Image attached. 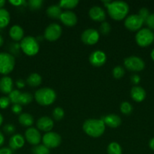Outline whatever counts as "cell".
I'll return each instance as SVG.
<instances>
[{
	"label": "cell",
	"mask_w": 154,
	"mask_h": 154,
	"mask_svg": "<svg viewBox=\"0 0 154 154\" xmlns=\"http://www.w3.org/2000/svg\"><path fill=\"white\" fill-rule=\"evenodd\" d=\"M12 112L14 113V114H21V111H22V107H21V105L20 104H14L13 106L11 108Z\"/></svg>",
	"instance_id": "cell-40"
},
{
	"label": "cell",
	"mask_w": 154,
	"mask_h": 154,
	"mask_svg": "<svg viewBox=\"0 0 154 154\" xmlns=\"http://www.w3.org/2000/svg\"><path fill=\"white\" fill-rule=\"evenodd\" d=\"M151 58L154 61V49L151 51Z\"/></svg>",
	"instance_id": "cell-48"
},
{
	"label": "cell",
	"mask_w": 154,
	"mask_h": 154,
	"mask_svg": "<svg viewBox=\"0 0 154 154\" xmlns=\"http://www.w3.org/2000/svg\"><path fill=\"white\" fill-rule=\"evenodd\" d=\"M144 21L138 14H131L125 20V26L130 31H137L143 26Z\"/></svg>",
	"instance_id": "cell-10"
},
{
	"label": "cell",
	"mask_w": 154,
	"mask_h": 154,
	"mask_svg": "<svg viewBox=\"0 0 154 154\" xmlns=\"http://www.w3.org/2000/svg\"><path fill=\"white\" fill-rule=\"evenodd\" d=\"M149 147H150L151 150H154V138H151L150 141H149Z\"/></svg>",
	"instance_id": "cell-45"
},
{
	"label": "cell",
	"mask_w": 154,
	"mask_h": 154,
	"mask_svg": "<svg viewBox=\"0 0 154 154\" xmlns=\"http://www.w3.org/2000/svg\"><path fill=\"white\" fill-rule=\"evenodd\" d=\"M104 3L107 8L110 17L116 20H122L129 11V6L125 2L107 1L104 2Z\"/></svg>",
	"instance_id": "cell-1"
},
{
	"label": "cell",
	"mask_w": 154,
	"mask_h": 154,
	"mask_svg": "<svg viewBox=\"0 0 154 154\" xmlns=\"http://www.w3.org/2000/svg\"><path fill=\"white\" fill-rule=\"evenodd\" d=\"M20 47L23 52L27 56H35L39 51V45L37 39L33 36H26L20 43Z\"/></svg>",
	"instance_id": "cell-4"
},
{
	"label": "cell",
	"mask_w": 154,
	"mask_h": 154,
	"mask_svg": "<svg viewBox=\"0 0 154 154\" xmlns=\"http://www.w3.org/2000/svg\"><path fill=\"white\" fill-rule=\"evenodd\" d=\"M18 120L22 126H27V127H30L34 123V119H33V116L28 113H22L20 114Z\"/></svg>",
	"instance_id": "cell-23"
},
{
	"label": "cell",
	"mask_w": 154,
	"mask_h": 154,
	"mask_svg": "<svg viewBox=\"0 0 154 154\" xmlns=\"http://www.w3.org/2000/svg\"><path fill=\"white\" fill-rule=\"evenodd\" d=\"M21 93L19 90H14L9 93L8 98L10 99L11 102H12L13 104H19V98L21 96Z\"/></svg>",
	"instance_id": "cell-32"
},
{
	"label": "cell",
	"mask_w": 154,
	"mask_h": 154,
	"mask_svg": "<svg viewBox=\"0 0 154 154\" xmlns=\"http://www.w3.org/2000/svg\"><path fill=\"white\" fill-rule=\"evenodd\" d=\"M37 128L43 132H51L54 126V121L49 117H42L37 120Z\"/></svg>",
	"instance_id": "cell-16"
},
{
	"label": "cell",
	"mask_w": 154,
	"mask_h": 154,
	"mask_svg": "<svg viewBox=\"0 0 154 154\" xmlns=\"http://www.w3.org/2000/svg\"><path fill=\"white\" fill-rule=\"evenodd\" d=\"M3 42H4V41H3L2 37V36L0 35V47H1L2 45H3Z\"/></svg>",
	"instance_id": "cell-49"
},
{
	"label": "cell",
	"mask_w": 154,
	"mask_h": 154,
	"mask_svg": "<svg viewBox=\"0 0 154 154\" xmlns=\"http://www.w3.org/2000/svg\"><path fill=\"white\" fill-rule=\"evenodd\" d=\"M5 4V0H0V8H2Z\"/></svg>",
	"instance_id": "cell-47"
},
{
	"label": "cell",
	"mask_w": 154,
	"mask_h": 154,
	"mask_svg": "<svg viewBox=\"0 0 154 154\" xmlns=\"http://www.w3.org/2000/svg\"><path fill=\"white\" fill-rule=\"evenodd\" d=\"M11 103V101L8 97L3 96L0 98V108L1 109H5L9 106Z\"/></svg>",
	"instance_id": "cell-36"
},
{
	"label": "cell",
	"mask_w": 154,
	"mask_h": 154,
	"mask_svg": "<svg viewBox=\"0 0 154 154\" xmlns=\"http://www.w3.org/2000/svg\"><path fill=\"white\" fill-rule=\"evenodd\" d=\"M42 142L45 147L49 148H55L58 147L61 142V137L59 134L54 132H46L42 137Z\"/></svg>",
	"instance_id": "cell-9"
},
{
	"label": "cell",
	"mask_w": 154,
	"mask_h": 154,
	"mask_svg": "<svg viewBox=\"0 0 154 154\" xmlns=\"http://www.w3.org/2000/svg\"><path fill=\"white\" fill-rule=\"evenodd\" d=\"M13 90V81L10 77L5 76L0 79V91L9 94Z\"/></svg>",
	"instance_id": "cell-19"
},
{
	"label": "cell",
	"mask_w": 154,
	"mask_h": 154,
	"mask_svg": "<svg viewBox=\"0 0 154 154\" xmlns=\"http://www.w3.org/2000/svg\"><path fill=\"white\" fill-rule=\"evenodd\" d=\"M135 41L139 46H149L154 41V33L149 29H141L136 34Z\"/></svg>",
	"instance_id": "cell-6"
},
{
	"label": "cell",
	"mask_w": 154,
	"mask_h": 154,
	"mask_svg": "<svg viewBox=\"0 0 154 154\" xmlns=\"http://www.w3.org/2000/svg\"><path fill=\"white\" fill-rule=\"evenodd\" d=\"M103 122L104 123L105 126L107 125V126L110 128H116L121 124L122 120L120 117L115 114H110L108 115H106L101 118Z\"/></svg>",
	"instance_id": "cell-17"
},
{
	"label": "cell",
	"mask_w": 154,
	"mask_h": 154,
	"mask_svg": "<svg viewBox=\"0 0 154 154\" xmlns=\"http://www.w3.org/2000/svg\"><path fill=\"white\" fill-rule=\"evenodd\" d=\"M108 154H122V150L121 146L117 142H111L107 147Z\"/></svg>",
	"instance_id": "cell-26"
},
{
	"label": "cell",
	"mask_w": 154,
	"mask_h": 154,
	"mask_svg": "<svg viewBox=\"0 0 154 154\" xmlns=\"http://www.w3.org/2000/svg\"><path fill=\"white\" fill-rule=\"evenodd\" d=\"M2 122H3V117H2V114H0V126L2 125Z\"/></svg>",
	"instance_id": "cell-50"
},
{
	"label": "cell",
	"mask_w": 154,
	"mask_h": 154,
	"mask_svg": "<svg viewBox=\"0 0 154 154\" xmlns=\"http://www.w3.org/2000/svg\"><path fill=\"white\" fill-rule=\"evenodd\" d=\"M10 14L6 9L0 8V29L5 28L10 23Z\"/></svg>",
	"instance_id": "cell-24"
},
{
	"label": "cell",
	"mask_w": 154,
	"mask_h": 154,
	"mask_svg": "<svg viewBox=\"0 0 154 154\" xmlns=\"http://www.w3.org/2000/svg\"><path fill=\"white\" fill-rule=\"evenodd\" d=\"M26 140L32 145L36 146L39 144L42 136L38 129L33 127H29L25 132Z\"/></svg>",
	"instance_id": "cell-12"
},
{
	"label": "cell",
	"mask_w": 154,
	"mask_h": 154,
	"mask_svg": "<svg viewBox=\"0 0 154 154\" xmlns=\"http://www.w3.org/2000/svg\"><path fill=\"white\" fill-rule=\"evenodd\" d=\"M9 2L14 6H20L26 4V1L24 0H10Z\"/></svg>",
	"instance_id": "cell-41"
},
{
	"label": "cell",
	"mask_w": 154,
	"mask_h": 154,
	"mask_svg": "<svg viewBox=\"0 0 154 154\" xmlns=\"http://www.w3.org/2000/svg\"><path fill=\"white\" fill-rule=\"evenodd\" d=\"M33 99V96L31 93H21L19 98V104L21 105H26L31 103Z\"/></svg>",
	"instance_id": "cell-27"
},
{
	"label": "cell",
	"mask_w": 154,
	"mask_h": 154,
	"mask_svg": "<svg viewBox=\"0 0 154 154\" xmlns=\"http://www.w3.org/2000/svg\"><path fill=\"white\" fill-rule=\"evenodd\" d=\"M42 83V77L37 73H33L27 78V84L30 87H36Z\"/></svg>",
	"instance_id": "cell-25"
},
{
	"label": "cell",
	"mask_w": 154,
	"mask_h": 154,
	"mask_svg": "<svg viewBox=\"0 0 154 154\" xmlns=\"http://www.w3.org/2000/svg\"><path fill=\"white\" fill-rule=\"evenodd\" d=\"M82 129L89 136L98 138L104 134L105 131V124L101 119H88L84 122Z\"/></svg>",
	"instance_id": "cell-2"
},
{
	"label": "cell",
	"mask_w": 154,
	"mask_h": 154,
	"mask_svg": "<svg viewBox=\"0 0 154 154\" xmlns=\"http://www.w3.org/2000/svg\"><path fill=\"white\" fill-rule=\"evenodd\" d=\"M120 110H121V112H122V114L128 115V114H130L131 112H132L133 107L129 102H123L120 105Z\"/></svg>",
	"instance_id": "cell-31"
},
{
	"label": "cell",
	"mask_w": 154,
	"mask_h": 154,
	"mask_svg": "<svg viewBox=\"0 0 154 154\" xmlns=\"http://www.w3.org/2000/svg\"><path fill=\"white\" fill-rule=\"evenodd\" d=\"M60 20L64 25L67 26H73L77 23V16L75 13L70 11H66L62 12Z\"/></svg>",
	"instance_id": "cell-14"
},
{
	"label": "cell",
	"mask_w": 154,
	"mask_h": 154,
	"mask_svg": "<svg viewBox=\"0 0 154 154\" xmlns=\"http://www.w3.org/2000/svg\"><path fill=\"white\" fill-rule=\"evenodd\" d=\"M16 86L18 87V88L19 89L24 88V87H25V82H24L22 79H18V81H16Z\"/></svg>",
	"instance_id": "cell-43"
},
{
	"label": "cell",
	"mask_w": 154,
	"mask_h": 154,
	"mask_svg": "<svg viewBox=\"0 0 154 154\" xmlns=\"http://www.w3.org/2000/svg\"><path fill=\"white\" fill-rule=\"evenodd\" d=\"M88 14L91 19L95 21H98V22L104 21L106 18V12L104 11V9L97 5L91 8Z\"/></svg>",
	"instance_id": "cell-15"
},
{
	"label": "cell",
	"mask_w": 154,
	"mask_h": 154,
	"mask_svg": "<svg viewBox=\"0 0 154 154\" xmlns=\"http://www.w3.org/2000/svg\"><path fill=\"white\" fill-rule=\"evenodd\" d=\"M15 66V59L8 53H0V74L8 75L13 71Z\"/></svg>",
	"instance_id": "cell-5"
},
{
	"label": "cell",
	"mask_w": 154,
	"mask_h": 154,
	"mask_svg": "<svg viewBox=\"0 0 154 154\" xmlns=\"http://www.w3.org/2000/svg\"><path fill=\"white\" fill-rule=\"evenodd\" d=\"M62 33V28L59 24L51 23L46 27L44 32V38L50 42L57 40Z\"/></svg>",
	"instance_id": "cell-8"
},
{
	"label": "cell",
	"mask_w": 154,
	"mask_h": 154,
	"mask_svg": "<svg viewBox=\"0 0 154 154\" xmlns=\"http://www.w3.org/2000/svg\"><path fill=\"white\" fill-rule=\"evenodd\" d=\"M33 154H49L50 150L44 144H38L32 149Z\"/></svg>",
	"instance_id": "cell-29"
},
{
	"label": "cell",
	"mask_w": 154,
	"mask_h": 154,
	"mask_svg": "<svg viewBox=\"0 0 154 154\" xmlns=\"http://www.w3.org/2000/svg\"><path fill=\"white\" fill-rule=\"evenodd\" d=\"M111 30V26H110V23L107 22H104L101 23L100 26V32L102 33L103 35H107Z\"/></svg>",
	"instance_id": "cell-35"
},
{
	"label": "cell",
	"mask_w": 154,
	"mask_h": 154,
	"mask_svg": "<svg viewBox=\"0 0 154 154\" xmlns=\"http://www.w3.org/2000/svg\"><path fill=\"white\" fill-rule=\"evenodd\" d=\"M125 75V69L120 66H117L113 69V75L116 79H120Z\"/></svg>",
	"instance_id": "cell-33"
},
{
	"label": "cell",
	"mask_w": 154,
	"mask_h": 154,
	"mask_svg": "<svg viewBox=\"0 0 154 154\" xmlns=\"http://www.w3.org/2000/svg\"><path fill=\"white\" fill-rule=\"evenodd\" d=\"M3 130L6 134L11 135V134H13L15 132L16 129H15V126L13 124H6L3 127Z\"/></svg>",
	"instance_id": "cell-39"
},
{
	"label": "cell",
	"mask_w": 154,
	"mask_h": 154,
	"mask_svg": "<svg viewBox=\"0 0 154 154\" xmlns=\"http://www.w3.org/2000/svg\"><path fill=\"white\" fill-rule=\"evenodd\" d=\"M46 14L49 17L53 19H60L62 14L61 8L59 6V5H51L47 8Z\"/></svg>",
	"instance_id": "cell-22"
},
{
	"label": "cell",
	"mask_w": 154,
	"mask_h": 154,
	"mask_svg": "<svg viewBox=\"0 0 154 154\" xmlns=\"http://www.w3.org/2000/svg\"><path fill=\"white\" fill-rule=\"evenodd\" d=\"M131 81L132 84H137L140 81V78L138 75H133L131 76Z\"/></svg>",
	"instance_id": "cell-42"
},
{
	"label": "cell",
	"mask_w": 154,
	"mask_h": 154,
	"mask_svg": "<svg viewBox=\"0 0 154 154\" xmlns=\"http://www.w3.org/2000/svg\"><path fill=\"white\" fill-rule=\"evenodd\" d=\"M24 29H23L22 27L18 25L13 26L10 29V30H9V35H10V37L13 40L16 41V42L22 40L24 38Z\"/></svg>",
	"instance_id": "cell-21"
},
{
	"label": "cell",
	"mask_w": 154,
	"mask_h": 154,
	"mask_svg": "<svg viewBox=\"0 0 154 154\" xmlns=\"http://www.w3.org/2000/svg\"><path fill=\"white\" fill-rule=\"evenodd\" d=\"M107 61V56L105 53L101 51H95L91 54L89 57V62L95 67L102 66Z\"/></svg>",
	"instance_id": "cell-13"
},
{
	"label": "cell",
	"mask_w": 154,
	"mask_h": 154,
	"mask_svg": "<svg viewBox=\"0 0 154 154\" xmlns=\"http://www.w3.org/2000/svg\"><path fill=\"white\" fill-rule=\"evenodd\" d=\"M24 137L20 134H15L9 140V146L12 150H18V149L21 148L24 145Z\"/></svg>",
	"instance_id": "cell-20"
},
{
	"label": "cell",
	"mask_w": 154,
	"mask_h": 154,
	"mask_svg": "<svg viewBox=\"0 0 154 154\" xmlns=\"http://www.w3.org/2000/svg\"><path fill=\"white\" fill-rule=\"evenodd\" d=\"M52 115L54 120H57V121H60V120H61L63 118V117H64V111H63V108H60V107H57V108H54V111H53Z\"/></svg>",
	"instance_id": "cell-30"
},
{
	"label": "cell",
	"mask_w": 154,
	"mask_h": 154,
	"mask_svg": "<svg viewBox=\"0 0 154 154\" xmlns=\"http://www.w3.org/2000/svg\"><path fill=\"white\" fill-rule=\"evenodd\" d=\"M42 4H43V1L42 0H30L28 2L29 6H30V8L32 10H37V9H39L42 7Z\"/></svg>",
	"instance_id": "cell-34"
},
{
	"label": "cell",
	"mask_w": 154,
	"mask_h": 154,
	"mask_svg": "<svg viewBox=\"0 0 154 154\" xmlns=\"http://www.w3.org/2000/svg\"><path fill=\"white\" fill-rule=\"evenodd\" d=\"M149 14H149V10H148L147 8H140V11H139L138 15L143 19L144 23L145 21L146 20V19L148 18V17L149 16Z\"/></svg>",
	"instance_id": "cell-37"
},
{
	"label": "cell",
	"mask_w": 154,
	"mask_h": 154,
	"mask_svg": "<svg viewBox=\"0 0 154 154\" xmlns=\"http://www.w3.org/2000/svg\"><path fill=\"white\" fill-rule=\"evenodd\" d=\"M0 154H12V151L10 148L3 147L0 149Z\"/></svg>",
	"instance_id": "cell-44"
},
{
	"label": "cell",
	"mask_w": 154,
	"mask_h": 154,
	"mask_svg": "<svg viewBox=\"0 0 154 154\" xmlns=\"http://www.w3.org/2000/svg\"><path fill=\"white\" fill-rule=\"evenodd\" d=\"M149 29H154V13L150 14L146 20L145 21Z\"/></svg>",
	"instance_id": "cell-38"
},
{
	"label": "cell",
	"mask_w": 154,
	"mask_h": 154,
	"mask_svg": "<svg viewBox=\"0 0 154 154\" xmlns=\"http://www.w3.org/2000/svg\"><path fill=\"white\" fill-rule=\"evenodd\" d=\"M4 141H5L4 135H3V134L2 133L1 131H0V147L4 144Z\"/></svg>",
	"instance_id": "cell-46"
},
{
	"label": "cell",
	"mask_w": 154,
	"mask_h": 154,
	"mask_svg": "<svg viewBox=\"0 0 154 154\" xmlns=\"http://www.w3.org/2000/svg\"><path fill=\"white\" fill-rule=\"evenodd\" d=\"M124 66L132 72H140L145 68V63L140 57L132 56L124 60Z\"/></svg>",
	"instance_id": "cell-7"
},
{
	"label": "cell",
	"mask_w": 154,
	"mask_h": 154,
	"mask_svg": "<svg viewBox=\"0 0 154 154\" xmlns=\"http://www.w3.org/2000/svg\"><path fill=\"white\" fill-rule=\"evenodd\" d=\"M131 96L135 102H141L146 98V91L141 87L134 86L131 90Z\"/></svg>",
	"instance_id": "cell-18"
},
{
	"label": "cell",
	"mask_w": 154,
	"mask_h": 154,
	"mask_svg": "<svg viewBox=\"0 0 154 154\" xmlns=\"http://www.w3.org/2000/svg\"><path fill=\"white\" fill-rule=\"evenodd\" d=\"M100 38L99 32L95 29H87L85 30L81 35V39L83 43L88 45H93L98 42Z\"/></svg>",
	"instance_id": "cell-11"
},
{
	"label": "cell",
	"mask_w": 154,
	"mask_h": 154,
	"mask_svg": "<svg viewBox=\"0 0 154 154\" xmlns=\"http://www.w3.org/2000/svg\"><path fill=\"white\" fill-rule=\"evenodd\" d=\"M79 4V1L77 0H62L59 2V6L60 8L66 9L74 8Z\"/></svg>",
	"instance_id": "cell-28"
},
{
	"label": "cell",
	"mask_w": 154,
	"mask_h": 154,
	"mask_svg": "<svg viewBox=\"0 0 154 154\" xmlns=\"http://www.w3.org/2000/svg\"><path fill=\"white\" fill-rule=\"evenodd\" d=\"M35 99L39 105L43 106L50 105L55 101L56 93L53 89L48 87L41 88L35 93Z\"/></svg>",
	"instance_id": "cell-3"
}]
</instances>
